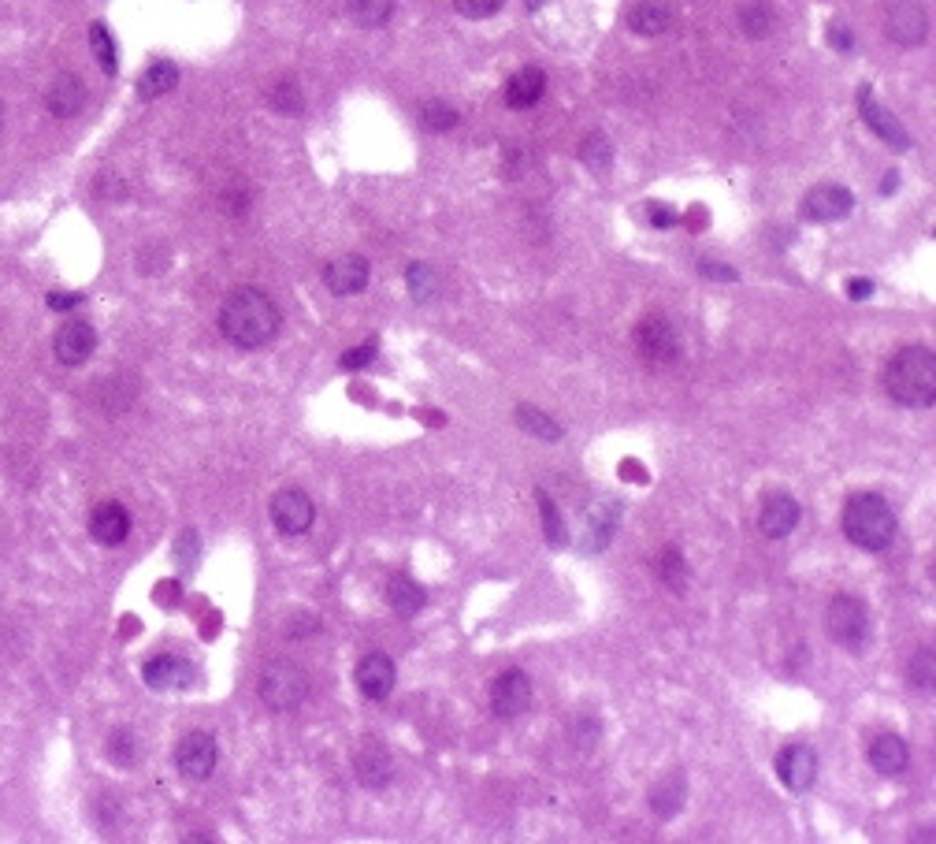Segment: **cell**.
<instances>
[{"label":"cell","instance_id":"ab89813d","mask_svg":"<svg viewBox=\"0 0 936 844\" xmlns=\"http://www.w3.org/2000/svg\"><path fill=\"white\" fill-rule=\"evenodd\" d=\"M108 755H112V763L130 766L134 759H138V737H130V733H116V737L108 740Z\"/></svg>","mask_w":936,"mask_h":844},{"label":"cell","instance_id":"ee69618b","mask_svg":"<svg viewBox=\"0 0 936 844\" xmlns=\"http://www.w3.org/2000/svg\"><path fill=\"white\" fill-rule=\"evenodd\" d=\"M699 272L710 279H721V283H732L736 279V268H728V264H717V261H699Z\"/></svg>","mask_w":936,"mask_h":844},{"label":"cell","instance_id":"9a60e30c","mask_svg":"<svg viewBox=\"0 0 936 844\" xmlns=\"http://www.w3.org/2000/svg\"><path fill=\"white\" fill-rule=\"evenodd\" d=\"M93 350H97V331H93L86 320H71V324H64V328L56 331V339H52V354H56L60 365H82Z\"/></svg>","mask_w":936,"mask_h":844},{"label":"cell","instance_id":"7c38bea8","mask_svg":"<svg viewBox=\"0 0 936 844\" xmlns=\"http://www.w3.org/2000/svg\"><path fill=\"white\" fill-rule=\"evenodd\" d=\"M795 525H799V502H795L792 495L773 491V495L762 499V506H758V532H762V536L784 540L788 532H795Z\"/></svg>","mask_w":936,"mask_h":844},{"label":"cell","instance_id":"ba28073f","mask_svg":"<svg viewBox=\"0 0 936 844\" xmlns=\"http://www.w3.org/2000/svg\"><path fill=\"white\" fill-rule=\"evenodd\" d=\"M216 759H220V748L208 733H190L175 748V766L186 781H208L216 770Z\"/></svg>","mask_w":936,"mask_h":844},{"label":"cell","instance_id":"7402d4cb","mask_svg":"<svg viewBox=\"0 0 936 844\" xmlns=\"http://www.w3.org/2000/svg\"><path fill=\"white\" fill-rule=\"evenodd\" d=\"M910 763V752L907 744L896 737V733H884V737H877L870 744V766L877 770V774H884V778H896V774H903Z\"/></svg>","mask_w":936,"mask_h":844},{"label":"cell","instance_id":"8fae6325","mask_svg":"<svg viewBox=\"0 0 936 844\" xmlns=\"http://www.w3.org/2000/svg\"><path fill=\"white\" fill-rule=\"evenodd\" d=\"M851 209H855L851 190H847V186H836V183L814 186V190L803 198V216L806 220H814V224H836V220H844Z\"/></svg>","mask_w":936,"mask_h":844},{"label":"cell","instance_id":"f907efd6","mask_svg":"<svg viewBox=\"0 0 936 844\" xmlns=\"http://www.w3.org/2000/svg\"><path fill=\"white\" fill-rule=\"evenodd\" d=\"M524 4H528L532 12H539V8H543V4H550V0H524Z\"/></svg>","mask_w":936,"mask_h":844},{"label":"cell","instance_id":"4dcf8cb0","mask_svg":"<svg viewBox=\"0 0 936 844\" xmlns=\"http://www.w3.org/2000/svg\"><path fill=\"white\" fill-rule=\"evenodd\" d=\"M517 424L524 428V432H532V436L546 439V443H554V439H561V424H554L550 417H546L543 409L535 406H520L517 409Z\"/></svg>","mask_w":936,"mask_h":844},{"label":"cell","instance_id":"7dc6e473","mask_svg":"<svg viewBox=\"0 0 936 844\" xmlns=\"http://www.w3.org/2000/svg\"><path fill=\"white\" fill-rule=\"evenodd\" d=\"M873 294V283L870 279H847V298H855V302H866Z\"/></svg>","mask_w":936,"mask_h":844},{"label":"cell","instance_id":"1f68e13d","mask_svg":"<svg viewBox=\"0 0 936 844\" xmlns=\"http://www.w3.org/2000/svg\"><path fill=\"white\" fill-rule=\"evenodd\" d=\"M90 49L93 56H97V64H101L104 75H116V41H112V34H108V27L104 23H93L90 27Z\"/></svg>","mask_w":936,"mask_h":844},{"label":"cell","instance_id":"ffe728a7","mask_svg":"<svg viewBox=\"0 0 936 844\" xmlns=\"http://www.w3.org/2000/svg\"><path fill=\"white\" fill-rule=\"evenodd\" d=\"M90 532H93V540L108 543V547L123 543L127 540V532H130L127 506H119V502H101V506L90 514Z\"/></svg>","mask_w":936,"mask_h":844},{"label":"cell","instance_id":"f35d334b","mask_svg":"<svg viewBox=\"0 0 936 844\" xmlns=\"http://www.w3.org/2000/svg\"><path fill=\"white\" fill-rule=\"evenodd\" d=\"M272 105L283 112V116H298L301 108H305V97H301V90L294 86V82H275L272 86Z\"/></svg>","mask_w":936,"mask_h":844},{"label":"cell","instance_id":"603a6c76","mask_svg":"<svg viewBox=\"0 0 936 844\" xmlns=\"http://www.w3.org/2000/svg\"><path fill=\"white\" fill-rule=\"evenodd\" d=\"M546 93V75L539 67H520L517 75L506 82V105L509 108H532Z\"/></svg>","mask_w":936,"mask_h":844},{"label":"cell","instance_id":"f6af8a7d","mask_svg":"<svg viewBox=\"0 0 936 844\" xmlns=\"http://www.w3.org/2000/svg\"><path fill=\"white\" fill-rule=\"evenodd\" d=\"M829 45H832V49H840V53H847V49L855 45V38H851V30H847L844 23H832V27H829Z\"/></svg>","mask_w":936,"mask_h":844},{"label":"cell","instance_id":"277c9868","mask_svg":"<svg viewBox=\"0 0 936 844\" xmlns=\"http://www.w3.org/2000/svg\"><path fill=\"white\" fill-rule=\"evenodd\" d=\"M260 699L272 711H298L301 703L309 699V677L294 662H272L268 670L260 673Z\"/></svg>","mask_w":936,"mask_h":844},{"label":"cell","instance_id":"3957f363","mask_svg":"<svg viewBox=\"0 0 936 844\" xmlns=\"http://www.w3.org/2000/svg\"><path fill=\"white\" fill-rule=\"evenodd\" d=\"M844 536L862 551H884L888 543L896 540V510L873 495V491H862V495H851L844 502Z\"/></svg>","mask_w":936,"mask_h":844},{"label":"cell","instance_id":"52a82bcc","mask_svg":"<svg viewBox=\"0 0 936 844\" xmlns=\"http://www.w3.org/2000/svg\"><path fill=\"white\" fill-rule=\"evenodd\" d=\"M884 34L903 49H914V45H922L929 38V15H925L918 0H899L884 15Z\"/></svg>","mask_w":936,"mask_h":844},{"label":"cell","instance_id":"bcb514c9","mask_svg":"<svg viewBox=\"0 0 936 844\" xmlns=\"http://www.w3.org/2000/svg\"><path fill=\"white\" fill-rule=\"evenodd\" d=\"M82 302V294H71V291H52L49 294V309H56V313H64V309H75V305Z\"/></svg>","mask_w":936,"mask_h":844},{"label":"cell","instance_id":"d4e9b609","mask_svg":"<svg viewBox=\"0 0 936 844\" xmlns=\"http://www.w3.org/2000/svg\"><path fill=\"white\" fill-rule=\"evenodd\" d=\"M357 778L368 789H379L390 781V755L379 748V744H364L361 755H357Z\"/></svg>","mask_w":936,"mask_h":844},{"label":"cell","instance_id":"5b68a950","mask_svg":"<svg viewBox=\"0 0 936 844\" xmlns=\"http://www.w3.org/2000/svg\"><path fill=\"white\" fill-rule=\"evenodd\" d=\"M825 629L847 651H862L870 644V614L855 595H836L832 599L829 610H825Z\"/></svg>","mask_w":936,"mask_h":844},{"label":"cell","instance_id":"60d3db41","mask_svg":"<svg viewBox=\"0 0 936 844\" xmlns=\"http://www.w3.org/2000/svg\"><path fill=\"white\" fill-rule=\"evenodd\" d=\"M197 551H201L197 532H194V528H186V532L179 536V543H175V562H179L182 569H190L197 562Z\"/></svg>","mask_w":936,"mask_h":844},{"label":"cell","instance_id":"44dd1931","mask_svg":"<svg viewBox=\"0 0 936 844\" xmlns=\"http://www.w3.org/2000/svg\"><path fill=\"white\" fill-rule=\"evenodd\" d=\"M624 23H628V30L639 34V38H658L662 30H669L673 12L665 8L662 0H636V4L624 12Z\"/></svg>","mask_w":936,"mask_h":844},{"label":"cell","instance_id":"74e56055","mask_svg":"<svg viewBox=\"0 0 936 844\" xmlns=\"http://www.w3.org/2000/svg\"><path fill=\"white\" fill-rule=\"evenodd\" d=\"M420 119H424V127L428 131H450V127H457V108L442 105V101H428V105L420 108Z\"/></svg>","mask_w":936,"mask_h":844},{"label":"cell","instance_id":"681fc988","mask_svg":"<svg viewBox=\"0 0 936 844\" xmlns=\"http://www.w3.org/2000/svg\"><path fill=\"white\" fill-rule=\"evenodd\" d=\"M175 592H179L175 584H160V588H156V599H160V603H175Z\"/></svg>","mask_w":936,"mask_h":844},{"label":"cell","instance_id":"4fadbf2b","mask_svg":"<svg viewBox=\"0 0 936 844\" xmlns=\"http://www.w3.org/2000/svg\"><path fill=\"white\" fill-rule=\"evenodd\" d=\"M368 261H364L361 253H342V257H335V261L324 268V283L331 294H342V298H350V294H361L364 287H368Z\"/></svg>","mask_w":936,"mask_h":844},{"label":"cell","instance_id":"b9f144b4","mask_svg":"<svg viewBox=\"0 0 936 844\" xmlns=\"http://www.w3.org/2000/svg\"><path fill=\"white\" fill-rule=\"evenodd\" d=\"M372 357H376V343H364V346L346 350V354L338 357V365L346 372H357V369H364V365H372Z\"/></svg>","mask_w":936,"mask_h":844},{"label":"cell","instance_id":"f546056e","mask_svg":"<svg viewBox=\"0 0 936 844\" xmlns=\"http://www.w3.org/2000/svg\"><path fill=\"white\" fill-rule=\"evenodd\" d=\"M740 27H743L747 38H766L769 30H773V12H769L766 0H751V4H743Z\"/></svg>","mask_w":936,"mask_h":844},{"label":"cell","instance_id":"836d02e7","mask_svg":"<svg viewBox=\"0 0 936 844\" xmlns=\"http://www.w3.org/2000/svg\"><path fill=\"white\" fill-rule=\"evenodd\" d=\"M580 160H584L591 172H606L613 160V149L610 142H606V134H587L584 142H580Z\"/></svg>","mask_w":936,"mask_h":844},{"label":"cell","instance_id":"8992f818","mask_svg":"<svg viewBox=\"0 0 936 844\" xmlns=\"http://www.w3.org/2000/svg\"><path fill=\"white\" fill-rule=\"evenodd\" d=\"M632 339H636V350L647 357L650 365H673L676 357H680V335H676V328L665 317L639 320Z\"/></svg>","mask_w":936,"mask_h":844},{"label":"cell","instance_id":"e0dca14e","mask_svg":"<svg viewBox=\"0 0 936 844\" xmlns=\"http://www.w3.org/2000/svg\"><path fill=\"white\" fill-rule=\"evenodd\" d=\"M357 688L361 696L368 699H387L394 692V662L383 655V651H368L361 662H357Z\"/></svg>","mask_w":936,"mask_h":844},{"label":"cell","instance_id":"d6986e66","mask_svg":"<svg viewBox=\"0 0 936 844\" xmlns=\"http://www.w3.org/2000/svg\"><path fill=\"white\" fill-rule=\"evenodd\" d=\"M45 105H49V112L56 119L78 116L82 105H86V86H82V79H78V75H56L52 86L45 90Z\"/></svg>","mask_w":936,"mask_h":844},{"label":"cell","instance_id":"e575fe53","mask_svg":"<svg viewBox=\"0 0 936 844\" xmlns=\"http://www.w3.org/2000/svg\"><path fill=\"white\" fill-rule=\"evenodd\" d=\"M658 577H662V584H669V592H684V584H688V566H684V558H680L676 547L662 551V558H658Z\"/></svg>","mask_w":936,"mask_h":844},{"label":"cell","instance_id":"484cf974","mask_svg":"<svg viewBox=\"0 0 936 844\" xmlns=\"http://www.w3.org/2000/svg\"><path fill=\"white\" fill-rule=\"evenodd\" d=\"M387 603H390V610H394V614L413 618V614H420V607H424V592H420V584L409 581V577H390Z\"/></svg>","mask_w":936,"mask_h":844},{"label":"cell","instance_id":"2e32d148","mask_svg":"<svg viewBox=\"0 0 936 844\" xmlns=\"http://www.w3.org/2000/svg\"><path fill=\"white\" fill-rule=\"evenodd\" d=\"M858 108H862V116H866V123H870V131L877 134L881 142H888L892 149H910V134L903 131V123H899L888 108L873 101L870 86H862V90H858Z\"/></svg>","mask_w":936,"mask_h":844},{"label":"cell","instance_id":"f1b7e54d","mask_svg":"<svg viewBox=\"0 0 936 844\" xmlns=\"http://www.w3.org/2000/svg\"><path fill=\"white\" fill-rule=\"evenodd\" d=\"M346 12H350V19L357 23V27L376 30L390 19L394 0H346Z\"/></svg>","mask_w":936,"mask_h":844},{"label":"cell","instance_id":"8d00e7d4","mask_svg":"<svg viewBox=\"0 0 936 844\" xmlns=\"http://www.w3.org/2000/svg\"><path fill=\"white\" fill-rule=\"evenodd\" d=\"M405 283H409V294H413L416 302H428L431 294H435V272H431V264H424V261L409 264Z\"/></svg>","mask_w":936,"mask_h":844},{"label":"cell","instance_id":"9c48e42d","mask_svg":"<svg viewBox=\"0 0 936 844\" xmlns=\"http://www.w3.org/2000/svg\"><path fill=\"white\" fill-rule=\"evenodd\" d=\"M312 517H316V506L301 488H283L272 499V525L283 532V536H301L312 528Z\"/></svg>","mask_w":936,"mask_h":844},{"label":"cell","instance_id":"5bb4252c","mask_svg":"<svg viewBox=\"0 0 936 844\" xmlns=\"http://www.w3.org/2000/svg\"><path fill=\"white\" fill-rule=\"evenodd\" d=\"M777 774L792 792H806L818 781V755H814V748H806V744L784 748L777 759Z\"/></svg>","mask_w":936,"mask_h":844},{"label":"cell","instance_id":"7bdbcfd3","mask_svg":"<svg viewBox=\"0 0 936 844\" xmlns=\"http://www.w3.org/2000/svg\"><path fill=\"white\" fill-rule=\"evenodd\" d=\"M454 8L465 15V19H487V15H494L502 8V0H454Z\"/></svg>","mask_w":936,"mask_h":844},{"label":"cell","instance_id":"6da1fadb","mask_svg":"<svg viewBox=\"0 0 936 844\" xmlns=\"http://www.w3.org/2000/svg\"><path fill=\"white\" fill-rule=\"evenodd\" d=\"M279 324H283V317H279L275 302L257 287H238L220 305L223 339L234 343L238 350H257V346L272 343Z\"/></svg>","mask_w":936,"mask_h":844},{"label":"cell","instance_id":"30bf717a","mask_svg":"<svg viewBox=\"0 0 936 844\" xmlns=\"http://www.w3.org/2000/svg\"><path fill=\"white\" fill-rule=\"evenodd\" d=\"M528 707H532V681L520 670L498 673L491 685V711L498 718H520Z\"/></svg>","mask_w":936,"mask_h":844},{"label":"cell","instance_id":"d6a6232c","mask_svg":"<svg viewBox=\"0 0 936 844\" xmlns=\"http://www.w3.org/2000/svg\"><path fill=\"white\" fill-rule=\"evenodd\" d=\"M535 499H539V514H543L546 543H550V547H565V543H569V532H565V521H561L558 506L546 499V491H535Z\"/></svg>","mask_w":936,"mask_h":844},{"label":"cell","instance_id":"4316f807","mask_svg":"<svg viewBox=\"0 0 936 844\" xmlns=\"http://www.w3.org/2000/svg\"><path fill=\"white\" fill-rule=\"evenodd\" d=\"M684 796H688V785H684L680 774H673V778H665L658 789L650 792V807H654L658 818H673L684 807Z\"/></svg>","mask_w":936,"mask_h":844},{"label":"cell","instance_id":"83f0119b","mask_svg":"<svg viewBox=\"0 0 936 844\" xmlns=\"http://www.w3.org/2000/svg\"><path fill=\"white\" fill-rule=\"evenodd\" d=\"M613 528H617V510L595 506V510L587 514V536H584L587 551H602V547L613 540Z\"/></svg>","mask_w":936,"mask_h":844},{"label":"cell","instance_id":"7a4b0ae2","mask_svg":"<svg viewBox=\"0 0 936 844\" xmlns=\"http://www.w3.org/2000/svg\"><path fill=\"white\" fill-rule=\"evenodd\" d=\"M884 391L892 402L907 409H929L936 402V357L929 346H903L888 369H884Z\"/></svg>","mask_w":936,"mask_h":844},{"label":"cell","instance_id":"c3c4849f","mask_svg":"<svg viewBox=\"0 0 936 844\" xmlns=\"http://www.w3.org/2000/svg\"><path fill=\"white\" fill-rule=\"evenodd\" d=\"M650 224H654V227H673L676 224V212L665 209V205H650Z\"/></svg>","mask_w":936,"mask_h":844},{"label":"cell","instance_id":"d590c367","mask_svg":"<svg viewBox=\"0 0 936 844\" xmlns=\"http://www.w3.org/2000/svg\"><path fill=\"white\" fill-rule=\"evenodd\" d=\"M907 677L918 688H922V692H933V685H936V659H933V651H929V647L914 651V659L907 662Z\"/></svg>","mask_w":936,"mask_h":844},{"label":"cell","instance_id":"816d5d0a","mask_svg":"<svg viewBox=\"0 0 936 844\" xmlns=\"http://www.w3.org/2000/svg\"><path fill=\"white\" fill-rule=\"evenodd\" d=\"M0 127H4V108H0Z\"/></svg>","mask_w":936,"mask_h":844},{"label":"cell","instance_id":"cb8c5ba5","mask_svg":"<svg viewBox=\"0 0 936 844\" xmlns=\"http://www.w3.org/2000/svg\"><path fill=\"white\" fill-rule=\"evenodd\" d=\"M175 86H179V67L171 64V60H156V64H149L142 71V79H138L142 101H156V97L171 93Z\"/></svg>","mask_w":936,"mask_h":844},{"label":"cell","instance_id":"ac0fdd59","mask_svg":"<svg viewBox=\"0 0 936 844\" xmlns=\"http://www.w3.org/2000/svg\"><path fill=\"white\" fill-rule=\"evenodd\" d=\"M145 685L156 688V692H168V688H190L194 685V666L190 662L175 659V655H156V659L145 662Z\"/></svg>","mask_w":936,"mask_h":844}]
</instances>
